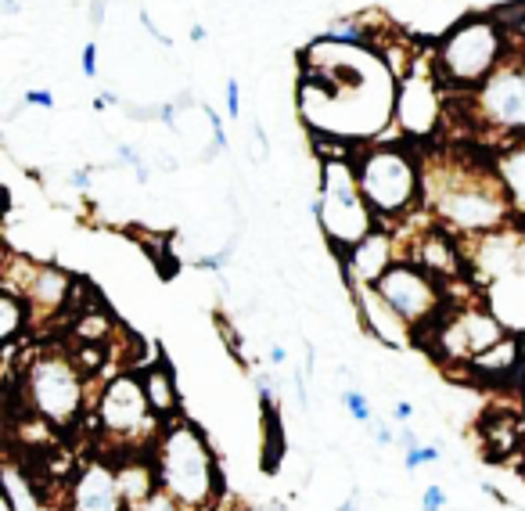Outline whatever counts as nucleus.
<instances>
[{
  "instance_id": "15",
  "label": "nucleus",
  "mask_w": 525,
  "mask_h": 511,
  "mask_svg": "<svg viewBox=\"0 0 525 511\" xmlns=\"http://www.w3.org/2000/svg\"><path fill=\"white\" fill-rule=\"evenodd\" d=\"M72 274L54 263H26V281L15 288L33 314H58L72 296Z\"/></svg>"
},
{
  "instance_id": "4",
  "label": "nucleus",
  "mask_w": 525,
  "mask_h": 511,
  "mask_svg": "<svg viewBox=\"0 0 525 511\" xmlns=\"http://www.w3.org/2000/svg\"><path fill=\"white\" fill-rule=\"evenodd\" d=\"M356 180L364 191L374 220L382 227H396L418 213L425 202V177H421L418 155L410 144L400 141H374L364 144L353 159Z\"/></svg>"
},
{
  "instance_id": "22",
  "label": "nucleus",
  "mask_w": 525,
  "mask_h": 511,
  "mask_svg": "<svg viewBox=\"0 0 525 511\" xmlns=\"http://www.w3.org/2000/svg\"><path fill=\"white\" fill-rule=\"evenodd\" d=\"M522 436H525V429H522V418H518V414H486V422H482L486 454H493L497 461L515 454Z\"/></svg>"
},
{
  "instance_id": "12",
  "label": "nucleus",
  "mask_w": 525,
  "mask_h": 511,
  "mask_svg": "<svg viewBox=\"0 0 525 511\" xmlns=\"http://www.w3.org/2000/svg\"><path fill=\"white\" fill-rule=\"evenodd\" d=\"M62 511H130L116 476V461L108 454H94L83 461L69 479Z\"/></svg>"
},
{
  "instance_id": "23",
  "label": "nucleus",
  "mask_w": 525,
  "mask_h": 511,
  "mask_svg": "<svg viewBox=\"0 0 525 511\" xmlns=\"http://www.w3.org/2000/svg\"><path fill=\"white\" fill-rule=\"evenodd\" d=\"M518 364H522V342H518L515 335H508V339L497 342L493 350L479 353L468 368H472L479 378H508L518 371Z\"/></svg>"
},
{
  "instance_id": "44",
  "label": "nucleus",
  "mask_w": 525,
  "mask_h": 511,
  "mask_svg": "<svg viewBox=\"0 0 525 511\" xmlns=\"http://www.w3.org/2000/svg\"><path fill=\"white\" fill-rule=\"evenodd\" d=\"M112 105H123L116 90H101L98 98H94V108H98V112H101V108H112Z\"/></svg>"
},
{
  "instance_id": "11",
  "label": "nucleus",
  "mask_w": 525,
  "mask_h": 511,
  "mask_svg": "<svg viewBox=\"0 0 525 511\" xmlns=\"http://www.w3.org/2000/svg\"><path fill=\"white\" fill-rule=\"evenodd\" d=\"M436 76L425 72H407L396 80V126L403 130L407 141H428L439 130L443 119V98H439Z\"/></svg>"
},
{
  "instance_id": "5",
  "label": "nucleus",
  "mask_w": 525,
  "mask_h": 511,
  "mask_svg": "<svg viewBox=\"0 0 525 511\" xmlns=\"http://www.w3.org/2000/svg\"><path fill=\"white\" fill-rule=\"evenodd\" d=\"M94 436L105 443L101 454L116 458L130 450H152L166 422H159L144 393L141 371H116L101 382L94 404H90Z\"/></svg>"
},
{
  "instance_id": "10",
  "label": "nucleus",
  "mask_w": 525,
  "mask_h": 511,
  "mask_svg": "<svg viewBox=\"0 0 525 511\" xmlns=\"http://www.w3.org/2000/svg\"><path fill=\"white\" fill-rule=\"evenodd\" d=\"M508 328L497 314H490L486 306H468V310H457L454 317L439 321L436 328V353L450 364H472L479 353L493 350L497 342L508 339Z\"/></svg>"
},
{
  "instance_id": "13",
  "label": "nucleus",
  "mask_w": 525,
  "mask_h": 511,
  "mask_svg": "<svg viewBox=\"0 0 525 511\" xmlns=\"http://www.w3.org/2000/svg\"><path fill=\"white\" fill-rule=\"evenodd\" d=\"M392 263H400V256H396V231L378 224L364 242H356L349 252H342V278H346L349 292L374 288L389 274Z\"/></svg>"
},
{
  "instance_id": "31",
  "label": "nucleus",
  "mask_w": 525,
  "mask_h": 511,
  "mask_svg": "<svg viewBox=\"0 0 525 511\" xmlns=\"http://www.w3.org/2000/svg\"><path fill=\"white\" fill-rule=\"evenodd\" d=\"M231 260H234V242L227 245V249L213 252V256H202V260H195V267H198V270H213V274H220V270L231 267Z\"/></svg>"
},
{
  "instance_id": "14",
  "label": "nucleus",
  "mask_w": 525,
  "mask_h": 511,
  "mask_svg": "<svg viewBox=\"0 0 525 511\" xmlns=\"http://www.w3.org/2000/svg\"><path fill=\"white\" fill-rule=\"evenodd\" d=\"M421 270H428L432 278L443 285V281H454L461 278V267H464V252H461V242H457V234H450L446 227H439L432 220V227L418 234V242L410 245V256Z\"/></svg>"
},
{
  "instance_id": "41",
  "label": "nucleus",
  "mask_w": 525,
  "mask_h": 511,
  "mask_svg": "<svg viewBox=\"0 0 525 511\" xmlns=\"http://www.w3.org/2000/svg\"><path fill=\"white\" fill-rule=\"evenodd\" d=\"M410 418H414V404H410V400H396V404H392V422L407 425Z\"/></svg>"
},
{
  "instance_id": "18",
  "label": "nucleus",
  "mask_w": 525,
  "mask_h": 511,
  "mask_svg": "<svg viewBox=\"0 0 525 511\" xmlns=\"http://www.w3.org/2000/svg\"><path fill=\"white\" fill-rule=\"evenodd\" d=\"M4 504H8V511H54L44 483L15 454L4 458Z\"/></svg>"
},
{
  "instance_id": "6",
  "label": "nucleus",
  "mask_w": 525,
  "mask_h": 511,
  "mask_svg": "<svg viewBox=\"0 0 525 511\" xmlns=\"http://www.w3.org/2000/svg\"><path fill=\"white\" fill-rule=\"evenodd\" d=\"M508 36L493 15H468L443 33L432 54V76L443 87L475 94L500 65L508 62Z\"/></svg>"
},
{
  "instance_id": "28",
  "label": "nucleus",
  "mask_w": 525,
  "mask_h": 511,
  "mask_svg": "<svg viewBox=\"0 0 525 511\" xmlns=\"http://www.w3.org/2000/svg\"><path fill=\"white\" fill-rule=\"evenodd\" d=\"M202 116H205V123L213 126V148H209V152H202V162H213L220 152H227V130H223L220 112H213L209 105H202Z\"/></svg>"
},
{
  "instance_id": "36",
  "label": "nucleus",
  "mask_w": 525,
  "mask_h": 511,
  "mask_svg": "<svg viewBox=\"0 0 525 511\" xmlns=\"http://www.w3.org/2000/svg\"><path fill=\"white\" fill-rule=\"evenodd\" d=\"M263 357H267V364L274 371H285L288 368V346H285V342H270Z\"/></svg>"
},
{
  "instance_id": "20",
  "label": "nucleus",
  "mask_w": 525,
  "mask_h": 511,
  "mask_svg": "<svg viewBox=\"0 0 525 511\" xmlns=\"http://www.w3.org/2000/svg\"><path fill=\"white\" fill-rule=\"evenodd\" d=\"M141 382L144 393H148V404H152L155 418L159 422H173L180 418V389H177V375L166 360H155V364H144L141 368Z\"/></svg>"
},
{
  "instance_id": "38",
  "label": "nucleus",
  "mask_w": 525,
  "mask_h": 511,
  "mask_svg": "<svg viewBox=\"0 0 525 511\" xmlns=\"http://www.w3.org/2000/svg\"><path fill=\"white\" fill-rule=\"evenodd\" d=\"M69 184L76 191H90V184H94V166H80V170H72Z\"/></svg>"
},
{
  "instance_id": "46",
  "label": "nucleus",
  "mask_w": 525,
  "mask_h": 511,
  "mask_svg": "<svg viewBox=\"0 0 525 511\" xmlns=\"http://www.w3.org/2000/svg\"><path fill=\"white\" fill-rule=\"evenodd\" d=\"M335 511H360V497H356V494H349L346 501H342V504H339V508H335Z\"/></svg>"
},
{
  "instance_id": "34",
  "label": "nucleus",
  "mask_w": 525,
  "mask_h": 511,
  "mask_svg": "<svg viewBox=\"0 0 525 511\" xmlns=\"http://www.w3.org/2000/svg\"><path fill=\"white\" fill-rule=\"evenodd\" d=\"M446 508V490L443 486H425V494H421V511H443Z\"/></svg>"
},
{
  "instance_id": "16",
  "label": "nucleus",
  "mask_w": 525,
  "mask_h": 511,
  "mask_svg": "<svg viewBox=\"0 0 525 511\" xmlns=\"http://www.w3.org/2000/svg\"><path fill=\"white\" fill-rule=\"evenodd\" d=\"M353 303H356V314H360V324H364V332L371 335L374 342H382V346H389V350H403V346H410L414 328H410L403 317L392 314V306L385 303L374 288H360V292H353Z\"/></svg>"
},
{
  "instance_id": "48",
  "label": "nucleus",
  "mask_w": 525,
  "mask_h": 511,
  "mask_svg": "<svg viewBox=\"0 0 525 511\" xmlns=\"http://www.w3.org/2000/svg\"><path fill=\"white\" fill-rule=\"evenodd\" d=\"M518 274H525V234H522V249H518Z\"/></svg>"
},
{
  "instance_id": "29",
  "label": "nucleus",
  "mask_w": 525,
  "mask_h": 511,
  "mask_svg": "<svg viewBox=\"0 0 525 511\" xmlns=\"http://www.w3.org/2000/svg\"><path fill=\"white\" fill-rule=\"evenodd\" d=\"M116 159L119 162H130V166H134V180H137V184H148V180H152V166H148V159L137 152L134 144H119Z\"/></svg>"
},
{
  "instance_id": "3",
  "label": "nucleus",
  "mask_w": 525,
  "mask_h": 511,
  "mask_svg": "<svg viewBox=\"0 0 525 511\" xmlns=\"http://www.w3.org/2000/svg\"><path fill=\"white\" fill-rule=\"evenodd\" d=\"M152 458L159 472V490H166L173 501H180L187 511L216 508V501L223 497L220 461L195 422H187L180 414L162 425Z\"/></svg>"
},
{
  "instance_id": "24",
  "label": "nucleus",
  "mask_w": 525,
  "mask_h": 511,
  "mask_svg": "<svg viewBox=\"0 0 525 511\" xmlns=\"http://www.w3.org/2000/svg\"><path fill=\"white\" fill-rule=\"evenodd\" d=\"M29 321H33V310H29L26 299L18 296V292L0 288V342H4V350L18 346V335L26 332Z\"/></svg>"
},
{
  "instance_id": "1",
  "label": "nucleus",
  "mask_w": 525,
  "mask_h": 511,
  "mask_svg": "<svg viewBox=\"0 0 525 511\" xmlns=\"http://www.w3.org/2000/svg\"><path fill=\"white\" fill-rule=\"evenodd\" d=\"M421 177H425L428 216L457 238H479V234L515 227L508 191L490 166L436 159L421 166Z\"/></svg>"
},
{
  "instance_id": "39",
  "label": "nucleus",
  "mask_w": 525,
  "mask_h": 511,
  "mask_svg": "<svg viewBox=\"0 0 525 511\" xmlns=\"http://www.w3.org/2000/svg\"><path fill=\"white\" fill-rule=\"evenodd\" d=\"M141 22H144V29H148V33L155 36V44H162V47H173V36H170V33H162V29L152 22V15H148V11H141Z\"/></svg>"
},
{
  "instance_id": "21",
  "label": "nucleus",
  "mask_w": 525,
  "mask_h": 511,
  "mask_svg": "<svg viewBox=\"0 0 525 511\" xmlns=\"http://www.w3.org/2000/svg\"><path fill=\"white\" fill-rule=\"evenodd\" d=\"M500 184L508 191V202L515 209V227L525 224V141H511L493 162Z\"/></svg>"
},
{
  "instance_id": "43",
  "label": "nucleus",
  "mask_w": 525,
  "mask_h": 511,
  "mask_svg": "<svg viewBox=\"0 0 525 511\" xmlns=\"http://www.w3.org/2000/svg\"><path fill=\"white\" fill-rule=\"evenodd\" d=\"M252 137H256L259 159L267 162V159H270V144H267V130H263V123H256V126H252Z\"/></svg>"
},
{
  "instance_id": "32",
  "label": "nucleus",
  "mask_w": 525,
  "mask_h": 511,
  "mask_svg": "<svg viewBox=\"0 0 525 511\" xmlns=\"http://www.w3.org/2000/svg\"><path fill=\"white\" fill-rule=\"evenodd\" d=\"M371 436L378 447H392V443H400V429L392 422H385V418H374L371 422Z\"/></svg>"
},
{
  "instance_id": "37",
  "label": "nucleus",
  "mask_w": 525,
  "mask_h": 511,
  "mask_svg": "<svg viewBox=\"0 0 525 511\" xmlns=\"http://www.w3.org/2000/svg\"><path fill=\"white\" fill-rule=\"evenodd\" d=\"M80 69L87 72V80H94V76H98V47H94V44H87L80 51Z\"/></svg>"
},
{
  "instance_id": "7",
  "label": "nucleus",
  "mask_w": 525,
  "mask_h": 511,
  "mask_svg": "<svg viewBox=\"0 0 525 511\" xmlns=\"http://www.w3.org/2000/svg\"><path fill=\"white\" fill-rule=\"evenodd\" d=\"M310 213L321 220L324 238H328L335 252H349L378 227L364 191H360L353 159H346V155L328 159L321 166V188H317V198L310 202Z\"/></svg>"
},
{
  "instance_id": "25",
  "label": "nucleus",
  "mask_w": 525,
  "mask_h": 511,
  "mask_svg": "<svg viewBox=\"0 0 525 511\" xmlns=\"http://www.w3.org/2000/svg\"><path fill=\"white\" fill-rule=\"evenodd\" d=\"M324 40H335V44H356L364 47L367 29L360 26V18H335L328 29H324Z\"/></svg>"
},
{
  "instance_id": "26",
  "label": "nucleus",
  "mask_w": 525,
  "mask_h": 511,
  "mask_svg": "<svg viewBox=\"0 0 525 511\" xmlns=\"http://www.w3.org/2000/svg\"><path fill=\"white\" fill-rule=\"evenodd\" d=\"M342 407H346L349 418H353V422H360V425H371L374 418H378V414H374V407H371V400H367V396L360 393L356 386L342 389Z\"/></svg>"
},
{
  "instance_id": "30",
  "label": "nucleus",
  "mask_w": 525,
  "mask_h": 511,
  "mask_svg": "<svg viewBox=\"0 0 525 511\" xmlns=\"http://www.w3.org/2000/svg\"><path fill=\"white\" fill-rule=\"evenodd\" d=\"M130 511H187V508H184L180 501H173V497L166 494V490H159V494H152L148 501L134 504Z\"/></svg>"
},
{
  "instance_id": "27",
  "label": "nucleus",
  "mask_w": 525,
  "mask_h": 511,
  "mask_svg": "<svg viewBox=\"0 0 525 511\" xmlns=\"http://www.w3.org/2000/svg\"><path fill=\"white\" fill-rule=\"evenodd\" d=\"M439 458H443V447H439V443H421V447L403 454V468H407V472H418V468L425 465H436Z\"/></svg>"
},
{
  "instance_id": "40",
  "label": "nucleus",
  "mask_w": 525,
  "mask_h": 511,
  "mask_svg": "<svg viewBox=\"0 0 525 511\" xmlns=\"http://www.w3.org/2000/svg\"><path fill=\"white\" fill-rule=\"evenodd\" d=\"M105 11H108V0H90V8H87L90 26H94V29L105 26Z\"/></svg>"
},
{
  "instance_id": "19",
  "label": "nucleus",
  "mask_w": 525,
  "mask_h": 511,
  "mask_svg": "<svg viewBox=\"0 0 525 511\" xmlns=\"http://www.w3.org/2000/svg\"><path fill=\"white\" fill-rule=\"evenodd\" d=\"M112 461H116V476L130 508L159 494V472H155L152 450H130V454H116Z\"/></svg>"
},
{
  "instance_id": "2",
  "label": "nucleus",
  "mask_w": 525,
  "mask_h": 511,
  "mask_svg": "<svg viewBox=\"0 0 525 511\" xmlns=\"http://www.w3.org/2000/svg\"><path fill=\"white\" fill-rule=\"evenodd\" d=\"M8 386H18L26 414H36L54 432H69L83 418H90L87 371L65 350H54V346L29 350L26 346L22 368L8 360Z\"/></svg>"
},
{
  "instance_id": "42",
  "label": "nucleus",
  "mask_w": 525,
  "mask_h": 511,
  "mask_svg": "<svg viewBox=\"0 0 525 511\" xmlns=\"http://www.w3.org/2000/svg\"><path fill=\"white\" fill-rule=\"evenodd\" d=\"M421 443H425V440H421L418 432L410 429V425H403V429H400V443H396V447H403V454H407V450L421 447Z\"/></svg>"
},
{
  "instance_id": "17",
  "label": "nucleus",
  "mask_w": 525,
  "mask_h": 511,
  "mask_svg": "<svg viewBox=\"0 0 525 511\" xmlns=\"http://www.w3.org/2000/svg\"><path fill=\"white\" fill-rule=\"evenodd\" d=\"M472 242V256L468 260L479 267L482 278H504V274H518V249H522V231L518 227H504V231L479 234L468 238Z\"/></svg>"
},
{
  "instance_id": "35",
  "label": "nucleus",
  "mask_w": 525,
  "mask_h": 511,
  "mask_svg": "<svg viewBox=\"0 0 525 511\" xmlns=\"http://www.w3.org/2000/svg\"><path fill=\"white\" fill-rule=\"evenodd\" d=\"M223 98H227V116L238 119L241 116V83L227 80V87H223Z\"/></svg>"
},
{
  "instance_id": "45",
  "label": "nucleus",
  "mask_w": 525,
  "mask_h": 511,
  "mask_svg": "<svg viewBox=\"0 0 525 511\" xmlns=\"http://www.w3.org/2000/svg\"><path fill=\"white\" fill-rule=\"evenodd\" d=\"M26 8V0H0V15H18V11Z\"/></svg>"
},
{
  "instance_id": "9",
  "label": "nucleus",
  "mask_w": 525,
  "mask_h": 511,
  "mask_svg": "<svg viewBox=\"0 0 525 511\" xmlns=\"http://www.w3.org/2000/svg\"><path fill=\"white\" fill-rule=\"evenodd\" d=\"M374 292L392 306V314L403 317V321L414 328V335H421L432 324V317L439 314V281L421 270L414 260L392 263L389 274H385Z\"/></svg>"
},
{
  "instance_id": "33",
  "label": "nucleus",
  "mask_w": 525,
  "mask_h": 511,
  "mask_svg": "<svg viewBox=\"0 0 525 511\" xmlns=\"http://www.w3.org/2000/svg\"><path fill=\"white\" fill-rule=\"evenodd\" d=\"M22 105H36V108H44V112H54V105H58V101H54L51 90L33 87V90H26V94H22Z\"/></svg>"
},
{
  "instance_id": "8",
  "label": "nucleus",
  "mask_w": 525,
  "mask_h": 511,
  "mask_svg": "<svg viewBox=\"0 0 525 511\" xmlns=\"http://www.w3.org/2000/svg\"><path fill=\"white\" fill-rule=\"evenodd\" d=\"M468 101L482 126L525 141V58H508Z\"/></svg>"
},
{
  "instance_id": "47",
  "label": "nucleus",
  "mask_w": 525,
  "mask_h": 511,
  "mask_svg": "<svg viewBox=\"0 0 525 511\" xmlns=\"http://www.w3.org/2000/svg\"><path fill=\"white\" fill-rule=\"evenodd\" d=\"M205 36H209V33H205V26H202V22H195V26H191V40H195V44H202Z\"/></svg>"
}]
</instances>
